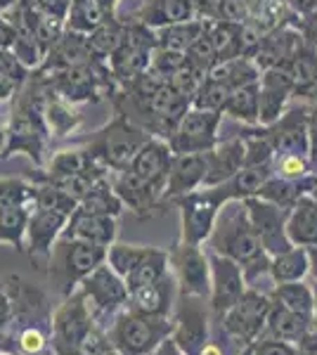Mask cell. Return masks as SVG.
I'll return each mask as SVG.
<instances>
[{
    "mask_svg": "<svg viewBox=\"0 0 317 355\" xmlns=\"http://www.w3.org/2000/svg\"><path fill=\"white\" fill-rule=\"evenodd\" d=\"M15 38H17V33H15L12 21L8 19L5 12H0V50H10V53H12Z\"/></svg>",
    "mask_w": 317,
    "mask_h": 355,
    "instance_id": "cell-51",
    "label": "cell"
},
{
    "mask_svg": "<svg viewBox=\"0 0 317 355\" xmlns=\"http://www.w3.org/2000/svg\"><path fill=\"white\" fill-rule=\"evenodd\" d=\"M206 244H209V251L228 256L241 266L246 284H256V279L265 275L270 277V256L258 242L241 199H232L223 206Z\"/></svg>",
    "mask_w": 317,
    "mask_h": 355,
    "instance_id": "cell-1",
    "label": "cell"
},
{
    "mask_svg": "<svg viewBox=\"0 0 317 355\" xmlns=\"http://www.w3.org/2000/svg\"><path fill=\"white\" fill-rule=\"evenodd\" d=\"M38 5L43 8V12L57 17V19L67 21L69 8H71V0H38Z\"/></svg>",
    "mask_w": 317,
    "mask_h": 355,
    "instance_id": "cell-52",
    "label": "cell"
},
{
    "mask_svg": "<svg viewBox=\"0 0 317 355\" xmlns=\"http://www.w3.org/2000/svg\"><path fill=\"white\" fill-rule=\"evenodd\" d=\"M244 137L234 135L228 140H221L216 147L209 152V178H206V187L221 185L228 182L237 171L244 166Z\"/></svg>",
    "mask_w": 317,
    "mask_h": 355,
    "instance_id": "cell-26",
    "label": "cell"
},
{
    "mask_svg": "<svg viewBox=\"0 0 317 355\" xmlns=\"http://www.w3.org/2000/svg\"><path fill=\"white\" fill-rule=\"evenodd\" d=\"M62 234L109 249V246L114 244V239H117V218H114V216L85 214V211L76 209L69 216V223Z\"/></svg>",
    "mask_w": 317,
    "mask_h": 355,
    "instance_id": "cell-24",
    "label": "cell"
},
{
    "mask_svg": "<svg viewBox=\"0 0 317 355\" xmlns=\"http://www.w3.org/2000/svg\"><path fill=\"white\" fill-rule=\"evenodd\" d=\"M171 268L175 275L180 296L192 299H209L211 294V263L209 251L201 249V244L178 242L169 251Z\"/></svg>",
    "mask_w": 317,
    "mask_h": 355,
    "instance_id": "cell-10",
    "label": "cell"
},
{
    "mask_svg": "<svg viewBox=\"0 0 317 355\" xmlns=\"http://www.w3.org/2000/svg\"><path fill=\"white\" fill-rule=\"evenodd\" d=\"M310 327H313L310 320H305L298 313H293V311H289V308H284V306H280V303L273 301L270 313H268V320H265V329H263L261 336H265V339L296 343Z\"/></svg>",
    "mask_w": 317,
    "mask_h": 355,
    "instance_id": "cell-29",
    "label": "cell"
},
{
    "mask_svg": "<svg viewBox=\"0 0 317 355\" xmlns=\"http://www.w3.org/2000/svg\"><path fill=\"white\" fill-rule=\"evenodd\" d=\"M15 3H17V0H0V12H8Z\"/></svg>",
    "mask_w": 317,
    "mask_h": 355,
    "instance_id": "cell-62",
    "label": "cell"
},
{
    "mask_svg": "<svg viewBox=\"0 0 317 355\" xmlns=\"http://www.w3.org/2000/svg\"><path fill=\"white\" fill-rule=\"evenodd\" d=\"M313 294H315V311H313V327L317 329V282H315V287H313Z\"/></svg>",
    "mask_w": 317,
    "mask_h": 355,
    "instance_id": "cell-63",
    "label": "cell"
},
{
    "mask_svg": "<svg viewBox=\"0 0 317 355\" xmlns=\"http://www.w3.org/2000/svg\"><path fill=\"white\" fill-rule=\"evenodd\" d=\"M187 62V55L185 53H175V50H164V48H157L152 55V64H149V71L157 73L159 78H164L166 83L175 76V71L180 69L182 64Z\"/></svg>",
    "mask_w": 317,
    "mask_h": 355,
    "instance_id": "cell-46",
    "label": "cell"
},
{
    "mask_svg": "<svg viewBox=\"0 0 317 355\" xmlns=\"http://www.w3.org/2000/svg\"><path fill=\"white\" fill-rule=\"evenodd\" d=\"M211 76L223 81L230 88H241V85H249V83H258L261 81V69L256 67V62L249 60V57H237V60H230V62H221L211 69Z\"/></svg>",
    "mask_w": 317,
    "mask_h": 355,
    "instance_id": "cell-39",
    "label": "cell"
},
{
    "mask_svg": "<svg viewBox=\"0 0 317 355\" xmlns=\"http://www.w3.org/2000/svg\"><path fill=\"white\" fill-rule=\"evenodd\" d=\"M80 296H83L90 315H109L123 303H128L130 291L123 277L114 272L109 263H102L80 282Z\"/></svg>",
    "mask_w": 317,
    "mask_h": 355,
    "instance_id": "cell-14",
    "label": "cell"
},
{
    "mask_svg": "<svg viewBox=\"0 0 317 355\" xmlns=\"http://www.w3.org/2000/svg\"><path fill=\"white\" fill-rule=\"evenodd\" d=\"M123 31H126V19H121L119 12L107 15L105 21L88 36V43H90V48H93V53L100 57V60H109V55L119 48L121 38H123Z\"/></svg>",
    "mask_w": 317,
    "mask_h": 355,
    "instance_id": "cell-42",
    "label": "cell"
},
{
    "mask_svg": "<svg viewBox=\"0 0 317 355\" xmlns=\"http://www.w3.org/2000/svg\"><path fill=\"white\" fill-rule=\"evenodd\" d=\"M308 159H310V171L317 175V107H313V112H310V152H308Z\"/></svg>",
    "mask_w": 317,
    "mask_h": 355,
    "instance_id": "cell-55",
    "label": "cell"
},
{
    "mask_svg": "<svg viewBox=\"0 0 317 355\" xmlns=\"http://www.w3.org/2000/svg\"><path fill=\"white\" fill-rule=\"evenodd\" d=\"M291 17L293 12L284 0H249V17L244 24L263 38L265 33L289 24Z\"/></svg>",
    "mask_w": 317,
    "mask_h": 355,
    "instance_id": "cell-32",
    "label": "cell"
},
{
    "mask_svg": "<svg viewBox=\"0 0 317 355\" xmlns=\"http://www.w3.org/2000/svg\"><path fill=\"white\" fill-rule=\"evenodd\" d=\"M209 178V152L199 154H175L171 164V173L166 180V190L161 197V204H171L173 199L182 197L187 192H194L199 187H206Z\"/></svg>",
    "mask_w": 317,
    "mask_h": 355,
    "instance_id": "cell-17",
    "label": "cell"
},
{
    "mask_svg": "<svg viewBox=\"0 0 317 355\" xmlns=\"http://www.w3.org/2000/svg\"><path fill=\"white\" fill-rule=\"evenodd\" d=\"M173 150L169 147V142L161 140V137H149L145 145L140 147V152L135 154V159L130 162L128 168L132 173H137L142 180H147L154 190L161 192L164 197L166 190V180L171 173V164H173Z\"/></svg>",
    "mask_w": 317,
    "mask_h": 355,
    "instance_id": "cell-21",
    "label": "cell"
},
{
    "mask_svg": "<svg viewBox=\"0 0 317 355\" xmlns=\"http://www.w3.org/2000/svg\"><path fill=\"white\" fill-rule=\"evenodd\" d=\"M33 206H8L0 209V242L15 244L17 249H24L26 225L31 218Z\"/></svg>",
    "mask_w": 317,
    "mask_h": 355,
    "instance_id": "cell-43",
    "label": "cell"
},
{
    "mask_svg": "<svg viewBox=\"0 0 317 355\" xmlns=\"http://www.w3.org/2000/svg\"><path fill=\"white\" fill-rule=\"evenodd\" d=\"M173 329L175 322L169 318H149V315L128 311L119 315V320L114 322L112 341L121 355H152L159 351L166 336H173Z\"/></svg>",
    "mask_w": 317,
    "mask_h": 355,
    "instance_id": "cell-8",
    "label": "cell"
},
{
    "mask_svg": "<svg viewBox=\"0 0 317 355\" xmlns=\"http://www.w3.org/2000/svg\"><path fill=\"white\" fill-rule=\"evenodd\" d=\"M149 137L154 135H149L142 125L130 121L123 112H117L107 125L93 130L88 137H80L78 145L112 173V171L128 168Z\"/></svg>",
    "mask_w": 317,
    "mask_h": 355,
    "instance_id": "cell-3",
    "label": "cell"
},
{
    "mask_svg": "<svg viewBox=\"0 0 317 355\" xmlns=\"http://www.w3.org/2000/svg\"><path fill=\"white\" fill-rule=\"evenodd\" d=\"M273 173L296 180V178H303L313 173V171H310V159L303 157V154H277L273 159Z\"/></svg>",
    "mask_w": 317,
    "mask_h": 355,
    "instance_id": "cell-47",
    "label": "cell"
},
{
    "mask_svg": "<svg viewBox=\"0 0 317 355\" xmlns=\"http://www.w3.org/2000/svg\"><path fill=\"white\" fill-rule=\"evenodd\" d=\"M293 81L284 69H268L258 83V125H270L289 110Z\"/></svg>",
    "mask_w": 317,
    "mask_h": 355,
    "instance_id": "cell-18",
    "label": "cell"
},
{
    "mask_svg": "<svg viewBox=\"0 0 317 355\" xmlns=\"http://www.w3.org/2000/svg\"><path fill=\"white\" fill-rule=\"evenodd\" d=\"M244 206L246 214H249L253 232H256L258 242L263 244L265 254L277 256L282 251L291 249L293 244L289 234H286V216H289V211L273 202H265L261 197L244 199Z\"/></svg>",
    "mask_w": 317,
    "mask_h": 355,
    "instance_id": "cell-13",
    "label": "cell"
},
{
    "mask_svg": "<svg viewBox=\"0 0 317 355\" xmlns=\"http://www.w3.org/2000/svg\"><path fill=\"white\" fill-rule=\"evenodd\" d=\"M204 299H192V296H182L180 311L173 329V343L182 355H199L201 348L209 343V324H206V313L199 306Z\"/></svg>",
    "mask_w": 317,
    "mask_h": 355,
    "instance_id": "cell-16",
    "label": "cell"
},
{
    "mask_svg": "<svg viewBox=\"0 0 317 355\" xmlns=\"http://www.w3.org/2000/svg\"><path fill=\"white\" fill-rule=\"evenodd\" d=\"M286 234L293 246H317V197L305 194L289 209L286 216Z\"/></svg>",
    "mask_w": 317,
    "mask_h": 355,
    "instance_id": "cell-28",
    "label": "cell"
},
{
    "mask_svg": "<svg viewBox=\"0 0 317 355\" xmlns=\"http://www.w3.org/2000/svg\"><path fill=\"white\" fill-rule=\"evenodd\" d=\"M175 301V282L171 275L154 284H145L130 291V311L149 315V318H169Z\"/></svg>",
    "mask_w": 317,
    "mask_h": 355,
    "instance_id": "cell-25",
    "label": "cell"
},
{
    "mask_svg": "<svg viewBox=\"0 0 317 355\" xmlns=\"http://www.w3.org/2000/svg\"><path fill=\"white\" fill-rule=\"evenodd\" d=\"M284 3L289 5L291 12L298 17H305L317 10V0H284Z\"/></svg>",
    "mask_w": 317,
    "mask_h": 355,
    "instance_id": "cell-57",
    "label": "cell"
},
{
    "mask_svg": "<svg viewBox=\"0 0 317 355\" xmlns=\"http://www.w3.org/2000/svg\"><path fill=\"white\" fill-rule=\"evenodd\" d=\"M45 85L31 71L28 81L15 95L12 114L8 121V145L0 159H8L12 154H26L38 166L45 164V150H48L50 130L43 116Z\"/></svg>",
    "mask_w": 317,
    "mask_h": 355,
    "instance_id": "cell-2",
    "label": "cell"
},
{
    "mask_svg": "<svg viewBox=\"0 0 317 355\" xmlns=\"http://www.w3.org/2000/svg\"><path fill=\"white\" fill-rule=\"evenodd\" d=\"M95 60H100V57H97L93 53V48H90L88 36L65 28V33H62V36L57 38V43L48 50V55H45L43 64L36 69V73L48 76V73L88 64V62H95Z\"/></svg>",
    "mask_w": 317,
    "mask_h": 355,
    "instance_id": "cell-19",
    "label": "cell"
},
{
    "mask_svg": "<svg viewBox=\"0 0 317 355\" xmlns=\"http://www.w3.org/2000/svg\"><path fill=\"white\" fill-rule=\"evenodd\" d=\"M102 263H107L105 246L62 234L53 246V254H50V272H53L62 291L71 294V289L83 282Z\"/></svg>",
    "mask_w": 317,
    "mask_h": 355,
    "instance_id": "cell-6",
    "label": "cell"
},
{
    "mask_svg": "<svg viewBox=\"0 0 317 355\" xmlns=\"http://www.w3.org/2000/svg\"><path fill=\"white\" fill-rule=\"evenodd\" d=\"M228 202H232V197H230V190L225 187V182L211 187H199V190L173 199L171 204H175L180 209L182 242L204 244L211 237L218 214Z\"/></svg>",
    "mask_w": 317,
    "mask_h": 355,
    "instance_id": "cell-5",
    "label": "cell"
},
{
    "mask_svg": "<svg viewBox=\"0 0 317 355\" xmlns=\"http://www.w3.org/2000/svg\"><path fill=\"white\" fill-rule=\"evenodd\" d=\"M273 175V164L265 166H241V168L225 182V187L230 190V197L232 199H249L256 197L261 192V187L268 182V178Z\"/></svg>",
    "mask_w": 317,
    "mask_h": 355,
    "instance_id": "cell-38",
    "label": "cell"
},
{
    "mask_svg": "<svg viewBox=\"0 0 317 355\" xmlns=\"http://www.w3.org/2000/svg\"><path fill=\"white\" fill-rule=\"evenodd\" d=\"M154 50H157V31L145 26L142 21L132 19V17L126 19L123 38H121L119 48L107 60L121 88L147 71L149 64H152Z\"/></svg>",
    "mask_w": 317,
    "mask_h": 355,
    "instance_id": "cell-7",
    "label": "cell"
},
{
    "mask_svg": "<svg viewBox=\"0 0 317 355\" xmlns=\"http://www.w3.org/2000/svg\"><path fill=\"white\" fill-rule=\"evenodd\" d=\"M296 353L298 355H317V329L310 327L301 339L296 341Z\"/></svg>",
    "mask_w": 317,
    "mask_h": 355,
    "instance_id": "cell-56",
    "label": "cell"
},
{
    "mask_svg": "<svg viewBox=\"0 0 317 355\" xmlns=\"http://www.w3.org/2000/svg\"><path fill=\"white\" fill-rule=\"evenodd\" d=\"M291 24L301 31V36H303V41L310 45V48H315L317 50V10L315 12H310V15H305V17H298V15H293L291 17Z\"/></svg>",
    "mask_w": 317,
    "mask_h": 355,
    "instance_id": "cell-50",
    "label": "cell"
},
{
    "mask_svg": "<svg viewBox=\"0 0 317 355\" xmlns=\"http://www.w3.org/2000/svg\"><path fill=\"white\" fill-rule=\"evenodd\" d=\"M310 112L313 107L305 102H293L275 123L258 125L263 137L273 145L275 157L277 154H303L308 157L310 152Z\"/></svg>",
    "mask_w": 317,
    "mask_h": 355,
    "instance_id": "cell-11",
    "label": "cell"
},
{
    "mask_svg": "<svg viewBox=\"0 0 317 355\" xmlns=\"http://www.w3.org/2000/svg\"><path fill=\"white\" fill-rule=\"evenodd\" d=\"M270 306H273V301L268 294H261L258 289H246V294L221 318L230 339L241 343L244 353L261 339Z\"/></svg>",
    "mask_w": 317,
    "mask_h": 355,
    "instance_id": "cell-9",
    "label": "cell"
},
{
    "mask_svg": "<svg viewBox=\"0 0 317 355\" xmlns=\"http://www.w3.org/2000/svg\"><path fill=\"white\" fill-rule=\"evenodd\" d=\"M308 259H310V272L308 275H313V279L317 282V246H310L308 249Z\"/></svg>",
    "mask_w": 317,
    "mask_h": 355,
    "instance_id": "cell-58",
    "label": "cell"
},
{
    "mask_svg": "<svg viewBox=\"0 0 317 355\" xmlns=\"http://www.w3.org/2000/svg\"><path fill=\"white\" fill-rule=\"evenodd\" d=\"M105 17L107 12L100 5V0H71V8H69L65 26L69 31L90 36V33L105 21Z\"/></svg>",
    "mask_w": 317,
    "mask_h": 355,
    "instance_id": "cell-41",
    "label": "cell"
},
{
    "mask_svg": "<svg viewBox=\"0 0 317 355\" xmlns=\"http://www.w3.org/2000/svg\"><path fill=\"white\" fill-rule=\"evenodd\" d=\"M209 263H211L209 303H211V311L216 313L218 318H223V315L246 294L249 284H246L241 266H237V263L232 259H228V256L209 251Z\"/></svg>",
    "mask_w": 317,
    "mask_h": 355,
    "instance_id": "cell-15",
    "label": "cell"
},
{
    "mask_svg": "<svg viewBox=\"0 0 317 355\" xmlns=\"http://www.w3.org/2000/svg\"><path fill=\"white\" fill-rule=\"evenodd\" d=\"M109 182H112L114 192L119 194V199L123 206H128L135 216H149V211L157 204H161V192L154 190L147 180H142L137 173H132L130 168H121L109 173Z\"/></svg>",
    "mask_w": 317,
    "mask_h": 355,
    "instance_id": "cell-22",
    "label": "cell"
},
{
    "mask_svg": "<svg viewBox=\"0 0 317 355\" xmlns=\"http://www.w3.org/2000/svg\"><path fill=\"white\" fill-rule=\"evenodd\" d=\"M43 116H45V125L50 130V137H67L76 133V128L83 123V114L76 112V105H69L67 100L57 97L48 88H45Z\"/></svg>",
    "mask_w": 317,
    "mask_h": 355,
    "instance_id": "cell-31",
    "label": "cell"
},
{
    "mask_svg": "<svg viewBox=\"0 0 317 355\" xmlns=\"http://www.w3.org/2000/svg\"><path fill=\"white\" fill-rule=\"evenodd\" d=\"M230 93H232V88H230V85H225L223 81H218V78H213L209 73V76L201 81L197 93H194L192 107H194V110L221 112L223 114V107H225V102H228Z\"/></svg>",
    "mask_w": 317,
    "mask_h": 355,
    "instance_id": "cell-44",
    "label": "cell"
},
{
    "mask_svg": "<svg viewBox=\"0 0 317 355\" xmlns=\"http://www.w3.org/2000/svg\"><path fill=\"white\" fill-rule=\"evenodd\" d=\"M194 10L189 5V0H145L140 8L135 10L132 19L142 21L149 28H164L180 24V21L194 19Z\"/></svg>",
    "mask_w": 317,
    "mask_h": 355,
    "instance_id": "cell-27",
    "label": "cell"
},
{
    "mask_svg": "<svg viewBox=\"0 0 317 355\" xmlns=\"http://www.w3.org/2000/svg\"><path fill=\"white\" fill-rule=\"evenodd\" d=\"M199 355H223V348L221 346H216V343H206L204 348H201V353Z\"/></svg>",
    "mask_w": 317,
    "mask_h": 355,
    "instance_id": "cell-60",
    "label": "cell"
},
{
    "mask_svg": "<svg viewBox=\"0 0 317 355\" xmlns=\"http://www.w3.org/2000/svg\"><path fill=\"white\" fill-rule=\"evenodd\" d=\"M206 21L201 17H194L189 21H180V24L157 28V48L175 50V53H185L199 41V36L206 31Z\"/></svg>",
    "mask_w": 317,
    "mask_h": 355,
    "instance_id": "cell-34",
    "label": "cell"
},
{
    "mask_svg": "<svg viewBox=\"0 0 317 355\" xmlns=\"http://www.w3.org/2000/svg\"><path fill=\"white\" fill-rule=\"evenodd\" d=\"M218 3H221V0H189L194 15L201 17V19H216Z\"/></svg>",
    "mask_w": 317,
    "mask_h": 355,
    "instance_id": "cell-54",
    "label": "cell"
},
{
    "mask_svg": "<svg viewBox=\"0 0 317 355\" xmlns=\"http://www.w3.org/2000/svg\"><path fill=\"white\" fill-rule=\"evenodd\" d=\"M36 76L45 83V88L53 90L62 100H67L69 105H85V102L97 105L102 100L112 102L121 90L107 60H95L88 62V64L48 73V76H40V73H36Z\"/></svg>",
    "mask_w": 317,
    "mask_h": 355,
    "instance_id": "cell-4",
    "label": "cell"
},
{
    "mask_svg": "<svg viewBox=\"0 0 317 355\" xmlns=\"http://www.w3.org/2000/svg\"><path fill=\"white\" fill-rule=\"evenodd\" d=\"M36 204V185L15 178H0V209L8 206H33Z\"/></svg>",
    "mask_w": 317,
    "mask_h": 355,
    "instance_id": "cell-45",
    "label": "cell"
},
{
    "mask_svg": "<svg viewBox=\"0 0 317 355\" xmlns=\"http://www.w3.org/2000/svg\"><path fill=\"white\" fill-rule=\"evenodd\" d=\"M270 301L280 303V306L289 308V311L298 313L301 318L313 322V311H315V294L313 287L303 282H284V284H275L270 291Z\"/></svg>",
    "mask_w": 317,
    "mask_h": 355,
    "instance_id": "cell-36",
    "label": "cell"
},
{
    "mask_svg": "<svg viewBox=\"0 0 317 355\" xmlns=\"http://www.w3.org/2000/svg\"><path fill=\"white\" fill-rule=\"evenodd\" d=\"M78 211H85V214H95V216H117L123 211V202L119 199V194L114 192L112 182L107 178H100L88 192L80 197L78 202Z\"/></svg>",
    "mask_w": 317,
    "mask_h": 355,
    "instance_id": "cell-37",
    "label": "cell"
},
{
    "mask_svg": "<svg viewBox=\"0 0 317 355\" xmlns=\"http://www.w3.org/2000/svg\"><path fill=\"white\" fill-rule=\"evenodd\" d=\"M282 69L291 76L293 97L298 100L303 93H308L310 88L317 85V50L310 48L308 43H303L301 48H298V53Z\"/></svg>",
    "mask_w": 317,
    "mask_h": 355,
    "instance_id": "cell-35",
    "label": "cell"
},
{
    "mask_svg": "<svg viewBox=\"0 0 317 355\" xmlns=\"http://www.w3.org/2000/svg\"><path fill=\"white\" fill-rule=\"evenodd\" d=\"M209 38H211L218 64H221V62L237 60V57H246L244 24H237V21H223V19H209Z\"/></svg>",
    "mask_w": 317,
    "mask_h": 355,
    "instance_id": "cell-30",
    "label": "cell"
},
{
    "mask_svg": "<svg viewBox=\"0 0 317 355\" xmlns=\"http://www.w3.org/2000/svg\"><path fill=\"white\" fill-rule=\"evenodd\" d=\"M303 43L305 41H303L301 31L289 21V24L265 33L261 38V43H258L256 53H253V62H256V67L261 69V71L282 69L298 53V48H301Z\"/></svg>",
    "mask_w": 317,
    "mask_h": 355,
    "instance_id": "cell-20",
    "label": "cell"
},
{
    "mask_svg": "<svg viewBox=\"0 0 317 355\" xmlns=\"http://www.w3.org/2000/svg\"><path fill=\"white\" fill-rule=\"evenodd\" d=\"M5 145H8V123L0 121V157L5 152Z\"/></svg>",
    "mask_w": 317,
    "mask_h": 355,
    "instance_id": "cell-61",
    "label": "cell"
},
{
    "mask_svg": "<svg viewBox=\"0 0 317 355\" xmlns=\"http://www.w3.org/2000/svg\"><path fill=\"white\" fill-rule=\"evenodd\" d=\"M19 343H22V348H24L26 353H38L40 348L45 346V339H43V334H40L38 329H26L24 334L19 336Z\"/></svg>",
    "mask_w": 317,
    "mask_h": 355,
    "instance_id": "cell-53",
    "label": "cell"
},
{
    "mask_svg": "<svg viewBox=\"0 0 317 355\" xmlns=\"http://www.w3.org/2000/svg\"><path fill=\"white\" fill-rule=\"evenodd\" d=\"M310 272V259L308 249L303 246H291L277 256H270V279L273 284L284 282H301L305 275Z\"/></svg>",
    "mask_w": 317,
    "mask_h": 355,
    "instance_id": "cell-33",
    "label": "cell"
},
{
    "mask_svg": "<svg viewBox=\"0 0 317 355\" xmlns=\"http://www.w3.org/2000/svg\"><path fill=\"white\" fill-rule=\"evenodd\" d=\"M119 3H121V0H100V5L105 8L107 15H117L119 12Z\"/></svg>",
    "mask_w": 317,
    "mask_h": 355,
    "instance_id": "cell-59",
    "label": "cell"
},
{
    "mask_svg": "<svg viewBox=\"0 0 317 355\" xmlns=\"http://www.w3.org/2000/svg\"><path fill=\"white\" fill-rule=\"evenodd\" d=\"M244 355H298V353H296V343L265 339V336H261Z\"/></svg>",
    "mask_w": 317,
    "mask_h": 355,
    "instance_id": "cell-48",
    "label": "cell"
},
{
    "mask_svg": "<svg viewBox=\"0 0 317 355\" xmlns=\"http://www.w3.org/2000/svg\"><path fill=\"white\" fill-rule=\"evenodd\" d=\"M246 17H249V0H221V3H218L216 19L244 24Z\"/></svg>",
    "mask_w": 317,
    "mask_h": 355,
    "instance_id": "cell-49",
    "label": "cell"
},
{
    "mask_svg": "<svg viewBox=\"0 0 317 355\" xmlns=\"http://www.w3.org/2000/svg\"><path fill=\"white\" fill-rule=\"evenodd\" d=\"M3 53H5V50H0V55H3Z\"/></svg>",
    "mask_w": 317,
    "mask_h": 355,
    "instance_id": "cell-64",
    "label": "cell"
},
{
    "mask_svg": "<svg viewBox=\"0 0 317 355\" xmlns=\"http://www.w3.org/2000/svg\"><path fill=\"white\" fill-rule=\"evenodd\" d=\"M67 223H69V214H62V211H53V209H36L33 206L31 218H28L26 225L31 256H45V259H50L53 246L62 237Z\"/></svg>",
    "mask_w": 317,
    "mask_h": 355,
    "instance_id": "cell-23",
    "label": "cell"
},
{
    "mask_svg": "<svg viewBox=\"0 0 317 355\" xmlns=\"http://www.w3.org/2000/svg\"><path fill=\"white\" fill-rule=\"evenodd\" d=\"M221 123H223L221 112H206V110L189 107L166 142H169L173 154L211 152L221 142V137H218Z\"/></svg>",
    "mask_w": 317,
    "mask_h": 355,
    "instance_id": "cell-12",
    "label": "cell"
},
{
    "mask_svg": "<svg viewBox=\"0 0 317 355\" xmlns=\"http://www.w3.org/2000/svg\"><path fill=\"white\" fill-rule=\"evenodd\" d=\"M261 83V81H258ZM258 83L241 85L230 93L223 107V114L246 125H258Z\"/></svg>",
    "mask_w": 317,
    "mask_h": 355,
    "instance_id": "cell-40",
    "label": "cell"
}]
</instances>
